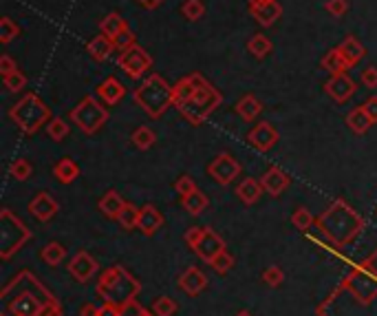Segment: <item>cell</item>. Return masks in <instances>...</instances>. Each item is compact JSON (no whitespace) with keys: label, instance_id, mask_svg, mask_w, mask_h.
Returning a JSON list of instances; mask_svg holds the SVG:
<instances>
[{"label":"cell","instance_id":"6da1fadb","mask_svg":"<svg viewBox=\"0 0 377 316\" xmlns=\"http://www.w3.org/2000/svg\"><path fill=\"white\" fill-rule=\"evenodd\" d=\"M315 226L331 243L346 248V245H351L364 230V219L362 215L355 208H351L344 199H335L329 208L317 217Z\"/></svg>","mask_w":377,"mask_h":316},{"label":"cell","instance_id":"7a4b0ae2","mask_svg":"<svg viewBox=\"0 0 377 316\" xmlns=\"http://www.w3.org/2000/svg\"><path fill=\"white\" fill-rule=\"evenodd\" d=\"M14 281L20 285V292H16L14 296H3V316H38L44 303L53 301V296L42 288V283L29 270L20 272Z\"/></svg>","mask_w":377,"mask_h":316},{"label":"cell","instance_id":"3957f363","mask_svg":"<svg viewBox=\"0 0 377 316\" xmlns=\"http://www.w3.org/2000/svg\"><path fill=\"white\" fill-rule=\"evenodd\" d=\"M133 97H135L137 106H142V111L148 117H153V120L164 117L168 108L174 106L172 86L168 84L166 77L159 75V73L148 75L146 80L133 91Z\"/></svg>","mask_w":377,"mask_h":316},{"label":"cell","instance_id":"277c9868","mask_svg":"<svg viewBox=\"0 0 377 316\" xmlns=\"http://www.w3.org/2000/svg\"><path fill=\"white\" fill-rule=\"evenodd\" d=\"M139 290H142V283H139L124 265H113V268H108L102 276H99V283H97V294L102 296L104 301L119 305V308H124V305L135 301Z\"/></svg>","mask_w":377,"mask_h":316},{"label":"cell","instance_id":"5b68a950","mask_svg":"<svg viewBox=\"0 0 377 316\" xmlns=\"http://www.w3.org/2000/svg\"><path fill=\"white\" fill-rule=\"evenodd\" d=\"M9 120L25 135H36L40 128L51 122V111L38 93H25L9 108Z\"/></svg>","mask_w":377,"mask_h":316},{"label":"cell","instance_id":"8992f818","mask_svg":"<svg viewBox=\"0 0 377 316\" xmlns=\"http://www.w3.org/2000/svg\"><path fill=\"white\" fill-rule=\"evenodd\" d=\"M221 104H223V93L218 91L214 84L203 80L201 84H198L196 91L187 97L183 104H179L177 108L192 126H201Z\"/></svg>","mask_w":377,"mask_h":316},{"label":"cell","instance_id":"52a82bcc","mask_svg":"<svg viewBox=\"0 0 377 316\" xmlns=\"http://www.w3.org/2000/svg\"><path fill=\"white\" fill-rule=\"evenodd\" d=\"M68 120H71L82 133L95 135L99 128L111 120V113H108V106L99 100L97 95H86L71 108Z\"/></svg>","mask_w":377,"mask_h":316},{"label":"cell","instance_id":"ba28073f","mask_svg":"<svg viewBox=\"0 0 377 316\" xmlns=\"http://www.w3.org/2000/svg\"><path fill=\"white\" fill-rule=\"evenodd\" d=\"M29 239H31V230L12 210L3 208L0 212V259H12Z\"/></svg>","mask_w":377,"mask_h":316},{"label":"cell","instance_id":"9c48e42d","mask_svg":"<svg viewBox=\"0 0 377 316\" xmlns=\"http://www.w3.org/2000/svg\"><path fill=\"white\" fill-rule=\"evenodd\" d=\"M119 69H124V73L131 80H142V75L153 69V56L146 51L142 45H133L131 49H126L117 56Z\"/></svg>","mask_w":377,"mask_h":316},{"label":"cell","instance_id":"30bf717a","mask_svg":"<svg viewBox=\"0 0 377 316\" xmlns=\"http://www.w3.org/2000/svg\"><path fill=\"white\" fill-rule=\"evenodd\" d=\"M346 290L351 292V296L357 303H371L377 296V274L373 270H355L351 274L349 283H346Z\"/></svg>","mask_w":377,"mask_h":316},{"label":"cell","instance_id":"8fae6325","mask_svg":"<svg viewBox=\"0 0 377 316\" xmlns=\"http://www.w3.org/2000/svg\"><path fill=\"white\" fill-rule=\"evenodd\" d=\"M207 175H210L216 184L230 186L236 177L241 175V162L230 153H218L214 160L207 164Z\"/></svg>","mask_w":377,"mask_h":316},{"label":"cell","instance_id":"7c38bea8","mask_svg":"<svg viewBox=\"0 0 377 316\" xmlns=\"http://www.w3.org/2000/svg\"><path fill=\"white\" fill-rule=\"evenodd\" d=\"M357 91V84L355 80L349 75V73H337V75H331L329 80L324 82V93L331 97L333 102L342 104L346 100H351Z\"/></svg>","mask_w":377,"mask_h":316},{"label":"cell","instance_id":"4fadbf2b","mask_svg":"<svg viewBox=\"0 0 377 316\" xmlns=\"http://www.w3.org/2000/svg\"><path fill=\"white\" fill-rule=\"evenodd\" d=\"M281 140V133L276 131V126L270 122H258L250 133H247V142H250L256 151L267 153L278 144Z\"/></svg>","mask_w":377,"mask_h":316},{"label":"cell","instance_id":"5bb4252c","mask_svg":"<svg viewBox=\"0 0 377 316\" xmlns=\"http://www.w3.org/2000/svg\"><path fill=\"white\" fill-rule=\"evenodd\" d=\"M97 270H99L97 259L84 250L77 252L71 259V263H68V274H71L77 283H88L97 274Z\"/></svg>","mask_w":377,"mask_h":316},{"label":"cell","instance_id":"9a60e30c","mask_svg":"<svg viewBox=\"0 0 377 316\" xmlns=\"http://www.w3.org/2000/svg\"><path fill=\"white\" fill-rule=\"evenodd\" d=\"M192 250L198 254V259L212 263L214 256H218V254H221V252L225 250V241H223L221 236H218L214 230L203 228V234L198 236V241H196V245H194Z\"/></svg>","mask_w":377,"mask_h":316},{"label":"cell","instance_id":"2e32d148","mask_svg":"<svg viewBox=\"0 0 377 316\" xmlns=\"http://www.w3.org/2000/svg\"><path fill=\"white\" fill-rule=\"evenodd\" d=\"M60 206L49 193H38L31 202H29V212H31L34 219H38L40 223H49L57 215Z\"/></svg>","mask_w":377,"mask_h":316},{"label":"cell","instance_id":"e0dca14e","mask_svg":"<svg viewBox=\"0 0 377 316\" xmlns=\"http://www.w3.org/2000/svg\"><path fill=\"white\" fill-rule=\"evenodd\" d=\"M164 215L159 212L153 204H146L142 206V210H139V223H137V230L142 232L144 236H153L157 234L159 230L164 228Z\"/></svg>","mask_w":377,"mask_h":316},{"label":"cell","instance_id":"ac0fdd59","mask_svg":"<svg viewBox=\"0 0 377 316\" xmlns=\"http://www.w3.org/2000/svg\"><path fill=\"white\" fill-rule=\"evenodd\" d=\"M95 95L102 100L106 106H115L124 100V95H126V86L117 80L115 75H108L104 82H99L97 88H95Z\"/></svg>","mask_w":377,"mask_h":316},{"label":"cell","instance_id":"d6986e66","mask_svg":"<svg viewBox=\"0 0 377 316\" xmlns=\"http://www.w3.org/2000/svg\"><path fill=\"white\" fill-rule=\"evenodd\" d=\"M289 184H291V180L287 177V173L283 169H278V166H272V169L261 177L263 191L272 197H281L287 189H289Z\"/></svg>","mask_w":377,"mask_h":316},{"label":"cell","instance_id":"ffe728a7","mask_svg":"<svg viewBox=\"0 0 377 316\" xmlns=\"http://www.w3.org/2000/svg\"><path fill=\"white\" fill-rule=\"evenodd\" d=\"M250 14L254 21L261 27H274L278 23V18L283 16V5L278 0H272V3L261 5V7H250Z\"/></svg>","mask_w":377,"mask_h":316},{"label":"cell","instance_id":"44dd1931","mask_svg":"<svg viewBox=\"0 0 377 316\" xmlns=\"http://www.w3.org/2000/svg\"><path fill=\"white\" fill-rule=\"evenodd\" d=\"M126 204H128V202H124V197L119 195L117 191H108V193L102 195V199L97 202V208H99V212H102V215L106 217V219L117 221Z\"/></svg>","mask_w":377,"mask_h":316},{"label":"cell","instance_id":"7402d4cb","mask_svg":"<svg viewBox=\"0 0 377 316\" xmlns=\"http://www.w3.org/2000/svg\"><path fill=\"white\" fill-rule=\"evenodd\" d=\"M86 51L95 62H106L108 58H111V53H115L117 49H115V42L111 40V38L99 34V36L91 38V40L86 42Z\"/></svg>","mask_w":377,"mask_h":316},{"label":"cell","instance_id":"603a6c76","mask_svg":"<svg viewBox=\"0 0 377 316\" xmlns=\"http://www.w3.org/2000/svg\"><path fill=\"white\" fill-rule=\"evenodd\" d=\"M205 285H207V276L198 268H187L181 276H179V288L190 296L201 294L205 290Z\"/></svg>","mask_w":377,"mask_h":316},{"label":"cell","instance_id":"cb8c5ba5","mask_svg":"<svg viewBox=\"0 0 377 316\" xmlns=\"http://www.w3.org/2000/svg\"><path fill=\"white\" fill-rule=\"evenodd\" d=\"M337 49H340V53H342L344 62H346V66H349V69H353V66L360 64V62L364 60V56H366L364 45H362L360 40H357L355 36H346Z\"/></svg>","mask_w":377,"mask_h":316},{"label":"cell","instance_id":"d4e9b609","mask_svg":"<svg viewBox=\"0 0 377 316\" xmlns=\"http://www.w3.org/2000/svg\"><path fill=\"white\" fill-rule=\"evenodd\" d=\"M234 111H236V115L241 117L243 122L250 124V122H254L256 117L263 113V102L258 100L254 93H245L241 100L234 104Z\"/></svg>","mask_w":377,"mask_h":316},{"label":"cell","instance_id":"484cf974","mask_svg":"<svg viewBox=\"0 0 377 316\" xmlns=\"http://www.w3.org/2000/svg\"><path fill=\"white\" fill-rule=\"evenodd\" d=\"M124 32H128V23H126V18L122 14L111 12V14H106L102 21H99V34L108 36L111 40H115V38L119 34H124Z\"/></svg>","mask_w":377,"mask_h":316},{"label":"cell","instance_id":"4316f807","mask_svg":"<svg viewBox=\"0 0 377 316\" xmlns=\"http://www.w3.org/2000/svg\"><path fill=\"white\" fill-rule=\"evenodd\" d=\"M261 195H263L261 180H252V177H247V180H243L241 184L236 186V197L245 206H254L258 199H261Z\"/></svg>","mask_w":377,"mask_h":316},{"label":"cell","instance_id":"83f0119b","mask_svg":"<svg viewBox=\"0 0 377 316\" xmlns=\"http://www.w3.org/2000/svg\"><path fill=\"white\" fill-rule=\"evenodd\" d=\"M53 177L60 184H73L79 177V166L71 157H62V160H57V164L53 166Z\"/></svg>","mask_w":377,"mask_h":316},{"label":"cell","instance_id":"f1b7e54d","mask_svg":"<svg viewBox=\"0 0 377 316\" xmlns=\"http://www.w3.org/2000/svg\"><path fill=\"white\" fill-rule=\"evenodd\" d=\"M320 66L324 69V71H329V75H337V73H346L349 71V66H346L344 62V58L340 53V49H329L324 56H322V60H320Z\"/></svg>","mask_w":377,"mask_h":316},{"label":"cell","instance_id":"f546056e","mask_svg":"<svg viewBox=\"0 0 377 316\" xmlns=\"http://www.w3.org/2000/svg\"><path fill=\"white\" fill-rule=\"evenodd\" d=\"M247 51H250L256 60H265V58L274 51V42L265 34H254L250 40H247Z\"/></svg>","mask_w":377,"mask_h":316},{"label":"cell","instance_id":"4dcf8cb0","mask_svg":"<svg viewBox=\"0 0 377 316\" xmlns=\"http://www.w3.org/2000/svg\"><path fill=\"white\" fill-rule=\"evenodd\" d=\"M346 126H349L355 135H364L373 126V120L369 115H366L364 106H357V108H353L349 115H346Z\"/></svg>","mask_w":377,"mask_h":316},{"label":"cell","instance_id":"1f68e13d","mask_svg":"<svg viewBox=\"0 0 377 316\" xmlns=\"http://www.w3.org/2000/svg\"><path fill=\"white\" fill-rule=\"evenodd\" d=\"M181 206H183V210L187 215L196 217V215H201L207 206H210V199H207V195L203 191H194L192 195L181 197Z\"/></svg>","mask_w":377,"mask_h":316},{"label":"cell","instance_id":"d6a6232c","mask_svg":"<svg viewBox=\"0 0 377 316\" xmlns=\"http://www.w3.org/2000/svg\"><path fill=\"white\" fill-rule=\"evenodd\" d=\"M40 256H42V261H44L47 265H51V268H57V265L66 259V248H64L62 243L51 241V243L44 245L42 252H40Z\"/></svg>","mask_w":377,"mask_h":316},{"label":"cell","instance_id":"836d02e7","mask_svg":"<svg viewBox=\"0 0 377 316\" xmlns=\"http://www.w3.org/2000/svg\"><path fill=\"white\" fill-rule=\"evenodd\" d=\"M131 142H133L135 148H139V151H148V148L155 146L157 135L153 133V128H148V126H137L135 131L131 133Z\"/></svg>","mask_w":377,"mask_h":316},{"label":"cell","instance_id":"e575fe53","mask_svg":"<svg viewBox=\"0 0 377 316\" xmlns=\"http://www.w3.org/2000/svg\"><path fill=\"white\" fill-rule=\"evenodd\" d=\"M139 210H142V208H137L135 204L128 202V204L124 206L122 215H119L117 223L122 226L124 230H137V223H139Z\"/></svg>","mask_w":377,"mask_h":316},{"label":"cell","instance_id":"d590c367","mask_svg":"<svg viewBox=\"0 0 377 316\" xmlns=\"http://www.w3.org/2000/svg\"><path fill=\"white\" fill-rule=\"evenodd\" d=\"M181 16L185 18V21H190V23L201 21V18L205 16L203 0H185V3L181 5Z\"/></svg>","mask_w":377,"mask_h":316},{"label":"cell","instance_id":"8d00e7d4","mask_svg":"<svg viewBox=\"0 0 377 316\" xmlns=\"http://www.w3.org/2000/svg\"><path fill=\"white\" fill-rule=\"evenodd\" d=\"M291 223H294L296 230L304 232V230H309L311 226L315 223V219H313V215H311L309 208H304V206H300V208L294 210V215H291Z\"/></svg>","mask_w":377,"mask_h":316},{"label":"cell","instance_id":"74e56055","mask_svg":"<svg viewBox=\"0 0 377 316\" xmlns=\"http://www.w3.org/2000/svg\"><path fill=\"white\" fill-rule=\"evenodd\" d=\"M68 131H71V128H68L64 117H51V122L47 124V135L51 137L53 142H62L68 135Z\"/></svg>","mask_w":377,"mask_h":316},{"label":"cell","instance_id":"f35d334b","mask_svg":"<svg viewBox=\"0 0 377 316\" xmlns=\"http://www.w3.org/2000/svg\"><path fill=\"white\" fill-rule=\"evenodd\" d=\"M177 310H179V305H177V301L170 299V296H157V299L153 301V308H151V312L155 316H172V314H177Z\"/></svg>","mask_w":377,"mask_h":316},{"label":"cell","instance_id":"ab89813d","mask_svg":"<svg viewBox=\"0 0 377 316\" xmlns=\"http://www.w3.org/2000/svg\"><path fill=\"white\" fill-rule=\"evenodd\" d=\"M20 36V27L9 16L0 18V45H9Z\"/></svg>","mask_w":377,"mask_h":316},{"label":"cell","instance_id":"60d3db41","mask_svg":"<svg viewBox=\"0 0 377 316\" xmlns=\"http://www.w3.org/2000/svg\"><path fill=\"white\" fill-rule=\"evenodd\" d=\"M34 166L29 164V160H14L9 164V177H14L16 182H27L31 177Z\"/></svg>","mask_w":377,"mask_h":316},{"label":"cell","instance_id":"b9f144b4","mask_svg":"<svg viewBox=\"0 0 377 316\" xmlns=\"http://www.w3.org/2000/svg\"><path fill=\"white\" fill-rule=\"evenodd\" d=\"M3 82H5V88L9 93H18V91H23V88L27 86V75L23 71H14V73H9L3 77Z\"/></svg>","mask_w":377,"mask_h":316},{"label":"cell","instance_id":"7bdbcfd3","mask_svg":"<svg viewBox=\"0 0 377 316\" xmlns=\"http://www.w3.org/2000/svg\"><path fill=\"white\" fill-rule=\"evenodd\" d=\"M261 279L265 285H270V288H278V285H283V281H285V272L278 268V265H270V268L263 270Z\"/></svg>","mask_w":377,"mask_h":316},{"label":"cell","instance_id":"ee69618b","mask_svg":"<svg viewBox=\"0 0 377 316\" xmlns=\"http://www.w3.org/2000/svg\"><path fill=\"white\" fill-rule=\"evenodd\" d=\"M234 256L230 254V252H227V250H223L221 254H218V256H214V259H212V268L218 272V274H227V272H230L232 268H234Z\"/></svg>","mask_w":377,"mask_h":316},{"label":"cell","instance_id":"f6af8a7d","mask_svg":"<svg viewBox=\"0 0 377 316\" xmlns=\"http://www.w3.org/2000/svg\"><path fill=\"white\" fill-rule=\"evenodd\" d=\"M174 191H177V195L185 197V195H192L194 191H198V186H196V182L192 180L190 175H181V177H179V180L174 182Z\"/></svg>","mask_w":377,"mask_h":316},{"label":"cell","instance_id":"bcb514c9","mask_svg":"<svg viewBox=\"0 0 377 316\" xmlns=\"http://www.w3.org/2000/svg\"><path fill=\"white\" fill-rule=\"evenodd\" d=\"M324 12L333 18H342L346 12H349V0H326Z\"/></svg>","mask_w":377,"mask_h":316},{"label":"cell","instance_id":"7dc6e473","mask_svg":"<svg viewBox=\"0 0 377 316\" xmlns=\"http://www.w3.org/2000/svg\"><path fill=\"white\" fill-rule=\"evenodd\" d=\"M113 42H115V49H117V51L122 53V51H126V49H131L133 45H137V36L131 32V29H128V32L119 34Z\"/></svg>","mask_w":377,"mask_h":316},{"label":"cell","instance_id":"c3c4849f","mask_svg":"<svg viewBox=\"0 0 377 316\" xmlns=\"http://www.w3.org/2000/svg\"><path fill=\"white\" fill-rule=\"evenodd\" d=\"M360 80L366 88H377V66H366L362 69Z\"/></svg>","mask_w":377,"mask_h":316},{"label":"cell","instance_id":"681fc988","mask_svg":"<svg viewBox=\"0 0 377 316\" xmlns=\"http://www.w3.org/2000/svg\"><path fill=\"white\" fill-rule=\"evenodd\" d=\"M122 316H155L153 312H148L146 308H142L137 301H131L128 305L122 308Z\"/></svg>","mask_w":377,"mask_h":316},{"label":"cell","instance_id":"f907efd6","mask_svg":"<svg viewBox=\"0 0 377 316\" xmlns=\"http://www.w3.org/2000/svg\"><path fill=\"white\" fill-rule=\"evenodd\" d=\"M14 71H18V64H16V60H14V58L12 56H3V58H0V75H9V73H14Z\"/></svg>","mask_w":377,"mask_h":316},{"label":"cell","instance_id":"816d5d0a","mask_svg":"<svg viewBox=\"0 0 377 316\" xmlns=\"http://www.w3.org/2000/svg\"><path fill=\"white\" fill-rule=\"evenodd\" d=\"M38 316H62V308H60V303L53 299V301H49L42 305V310H40Z\"/></svg>","mask_w":377,"mask_h":316},{"label":"cell","instance_id":"f5cc1de1","mask_svg":"<svg viewBox=\"0 0 377 316\" xmlns=\"http://www.w3.org/2000/svg\"><path fill=\"white\" fill-rule=\"evenodd\" d=\"M201 234H203V228H201V226H194V228H187V230H185V236H183V239H185L187 245H190V248H194L196 241H198V236H201Z\"/></svg>","mask_w":377,"mask_h":316},{"label":"cell","instance_id":"db71d44e","mask_svg":"<svg viewBox=\"0 0 377 316\" xmlns=\"http://www.w3.org/2000/svg\"><path fill=\"white\" fill-rule=\"evenodd\" d=\"M362 106H364L366 115H369L371 120H373V124H377V95L369 97V100H366V102H364Z\"/></svg>","mask_w":377,"mask_h":316},{"label":"cell","instance_id":"11a10c76","mask_svg":"<svg viewBox=\"0 0 377 316\" xmlns=\"http://www.w3.org/2000/svg\"><path fill=\"white\" fill-rule=\"evenodd\" d=\"M99 316H122V308L115 305V303L104 301V305L99 308Z\"/></svg>","mask_w":377,"mask_h":316},{"label":"cell","instance_id":"9f6ffc18","mask_svg":"<svg viewBox=\"0 0 377 316\" xmlns=\"http://www.w3.org/2000/svg\"><path fill=\"white\" fill-rule=\"evenodd\" d=\"M166 3V0H137V5L146 9V12H155V9H159Z\"/></svg>","mask_w":377,"mask_h":316},{"label":"cell","instance_id":"6f0895ef","mask_svg":"<svg viewBox=\"0 0 377 316\" xmlns=\"http://www.w3.org/2000/svg\"><path fill=\"white\" fill-rule=\"evenodd\" d=\"M79 316H99V308L93 303H84L82 308H79Z\"/></svg>","mask_w":377,"mask_h":316},{"label":"cell","instance_id":"680465c9","mask_svg":"<svg viewBox=\"0 0 377 316\" xmlns=\"http://www.w3.org/2000/svg\"><path fill=\"white\" fill-rule=\"evenodd\" d=\"M267 3H272V0H247V7H261Z\"/></svg>","mask_w":377,"mask_h":316},{"label":"cell","instance_id":"91938a15","mask_svg":"<svg viewBox=\"0 0 377 316\" xmlns=\"http://www.w3.org/2000/svg\"><path fill=\"white\" fill-rule=\"evenodd\" d=\"M236 316H252V312H247V310H243V312H238Z\"/></svg>","mask_w":377,"mask_h":316}]
</instances>
